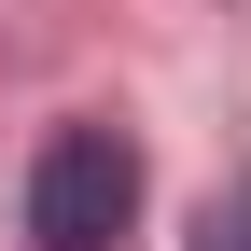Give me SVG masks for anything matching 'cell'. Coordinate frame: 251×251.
<instances>
[{"mask_svg":"<svg viewBox=\"0 0 251 251\" xmlns=\"http://www.w3.org/2000/svg\"><path fill=\"white\" fill-rule=\"evenodd\" d=\"M126 224H140V153L112 126H56L42 168H28V237L42 251H112Z\"/></svg>","mask_w":251,"mask_h":251,"instance_id":"cell-1","label":"cell"},{"mask_svg":"<svg viewBox=\"0 0 251 251\" xmlns=\"http://www.w3.org/2000/svg\"><path fill=\"white\" fill-rule=\"evenodd\" d=\"M196 251H251V168L209 196V224H196Z\"/></svg>","mask_w":251,"mask_h":251,"instance_id":"cell-2","label":"cell"}]
</instances>
